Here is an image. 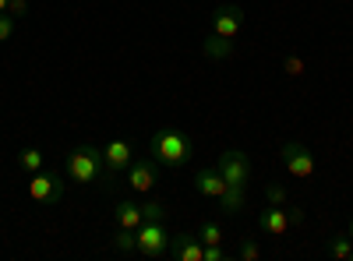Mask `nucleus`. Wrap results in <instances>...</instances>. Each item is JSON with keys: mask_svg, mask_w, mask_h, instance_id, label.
<instances>
[{"mask_svg": "<svg viewBox=\"0 0 353 261\" xmlns=\"http://www.w3.org/2000/svg\"><path fill=\"white\" fill-rule=\"evenodd\" d=\"M141 219L145 222H163L166 219V205H163V201H145V205H141Z\"/></svg>", "mask_w": 353, "mask_h": 261, "instance_id": "18", "label": "nucleus"}, {"mask_svg": "<svg viewBox=\"0 0 353 261\" xmlns=\"http://www.w3.org/2000/svg\"><path fill=\"white\" fill-rule=\"evenodd\" d=\"M279 163H283V169L290 173V177H297V180H311L314 169H318L314 152L307 149V145H301V141H283Z\"/></svg>", "mask_w": 353, "mask_h": 261, "instance_id": "3", "label": "nucleus"}, {"mask_svg": "<svg viewBox=\"0 0 353 261\" xmlns=\"http://www.w3.org/2000/svg\"><path fill=\"white\" fill-rule=\"evenodd\" d=\"M149 152H152V159H156L159 166L181 169V166H188L191 156H194V141H191L188 131L163 124V127H156V131L149 134Z\"/></svg>", "mask_w": 353, "mask_h": 261, "instance_id": "1", "label": "nucleus"}, {"mask_svg": "<svg viewBox=\"0 0 353 261\" xmlns=\"http://www.w3.org/2000/svg\"><path fill=\"white\" fill-rule=\"evenodd\" d=\"M269 201H272V205H290V201H286V191H283L279 184H269Z\"/></svg>", "mask_w": 353, "mask_h": 261, "instance_id": "25", "label": "nucleus"}, {"mask_svg": "<svg viewBox=\"0 0 353 261\" xmlns=\"http://www.w3.org/2000/svg\"><path fill=\"white\" fill-rule=\"evenodd\" d=\"M205 53H209V56H226V53H233V43L209 36V39H205Z\"/></svg>", "mask_w": 353, "mask_h": 261, "instance_id": "20", "label": "nucleus"}, {"mask_svg": "<svg viewBox=\"0 0 353 261\" xmlns=\"http://www.w3.org/2000/svg\"><path fill=\"white\" fill-rule=\"evenodd\" d=\"M18 166L28 173V177H32V173H39V169H43V152L36 149V145H28V149H21V152H18Z\"/></svg>", "mask_w": 353, "mask_h": 261, "instance_id": "15", "label": "nucleus"}, {"mask_svg": "<svg viewBox=\"0 0 353 261\" xmlns=\"http://www.w3.org/2000/svg\"><path fill=\"white\" fill-rule=\"evenodd\" d=\"M237 258H241V261H258V258H261V247H258V240L244 237V240H241V247H237Z\"/></svg>", "mask_w": 353, "mask_h": 261, "instance_id": "21", "label": "nucleus"}, {"mask_svg": "<svg viewBox=\"0 0 353 261\" xmlns=\"http://www.w3.org/2000/svg\"><path fill=\"white\" fill-rule=\"evenodd\" d=\"M205 261H226L223 244H205Z\"/></svg>", "mask_w": 353, "mask_h": 261, "instance_id": "24", "label": "nucleus"}, {"mask_svg": "<svg viewBox=\"0 0 353 261\" xmlns=\"http://www.w3.org/2000/svg\"><path fill=\"white\" fill-rule=\"evenodd\" d=\"M113 219H117V226H121V229H138L145 222L138 201H121V205L113 209Z\"/></svg>", "mask_w": 353, "mask_h": 261, "instance_id": "13", "label": "nucleus"}, {"mask_svg": "<svg viewBox=\"0 0 353 261\" xmlns=\"http://www.w3.org/2000/svg\"><path fill=\"white\" fill-rule=\"evenodd\" d=\"M64 173H68L71 184H96L106 173L103 149H96V145H74L64 159Z\"/></svg>", "mask_w": 353, "mask_h": 261, "instance_id": "2", "label": "nucleus"}, {"mask_svg": "<svg viewBox=\"0 0 353 261\" xmlns=\"http://www.w3.org/2000/svg\"><path fill=\"white\" fill-rule=\"evenodd\" d=\"M283 67H286V74H290V78H301V74H304V61H301L297 53H290L286 61H283Z\"/></svg>", "mask_w": 353, "mask_h": 261, "instance_id": "22", "label": "nucleus"}, {"mask_svg": "<svg viewBox=\"0 0 353 261\" xmlns=\"http://www.w3.org/2000/svg\"><path fill=\"white\" fill-rule=\"evenodd\" d=\"M103 163H106V177H121V173L134 163V149H131V141L124 138H113L103 145Z\"/></svg>", "mask_w": 353, "mask_h": 261, "instance_id": "9", "label": "nucleus"}, {"mask_svg": "<svg viewBox=\"0 0 353 261\" xmlns=\"http://www.w3.org/2000/svg\"><path fill=\"white\" fill-rule=\"evenodd\" d=\"M198 240H201V244H223V229H219V222H201Z\"/></svg>", "mask_w": 353, "mask_h": 261, "instance_id": "19", "label": "nucleus"}, {"mask_svg": "<svg viewBox=\"0 0 353 261\" xmlns=\"http://www.w3.org/2000/svg\"><path fill=\"white\" fill-rule=\"evenodd\" d=\"M350 240H353V219H350Z\"/></svg>", "mask_w": 353, "mask_h": 261, "instance_id": "28", "label": "nucleus"}, {"mask_svg": "<svg viewBox=\"0 0 353 261\" xmlns=\"http://www.w3.org/2000/svg\"><path fill=\"white\" fill-rule=\"evenodd\" d=\"M226 187H230V184L223 180L219 169H201L198 177H194V191H198L201 198H219Z\"/></svg>", "mask_w": 353, "mask_h": 261, "instance_id": "12", "label": "nucleus"}, {"mask_svg": "<svg viewBox=\"0 0 353 261\" xmlns=\"http://www.w3.org/2000/svg\"><path fill=\"white\" fill-rule=\"evenodd\" d=\"M134 237H138V254L141 258H166L170 254V229H166V219L163 222H141L134 229Z\"/></svg>", "mask_w": 353, "mask_h": 261, "instance_id": "4", "label": "nucleus"}, {"mask_svg": "<svg viewBox=\"0 0 353 261\" xmlns=\"http://www.w3.org/2000/svg\"><path fill=\"white\" fill-rule=\"evenodd\" d=\"M113 251H121V254H138V237H134V229H121L117 226V237L110 240Z\"/></svg>", "mask_w": 353, "mask_h": 261, "instance_id": "16", "label": "nucleus"}, {"mask_svg": "<svg viewBox=\"0 0 353 261\" xmlns=\"http://www.w3.org/2000/svg\"><path fill=\"white\" fill-rule=\"evenodd\" d=\"M124 177H128V187L138 191V194H149L156 184H159V163L152 156H134V163L124 169Z\"/></svg>", "mask_w": 353, "mask_h": 261, "instance_id": "6", "label": "nucleus"}, {"mask_svg": "<svg viewBox=\"0 0 353 261\" xmlns=\"http://www.w3.org/2000/svg\"><path fill=\"white\" fill-rule=\"evenodd\" d=\"M14 36V18L11 14H0V43H8Z\"/></svg>", "mask_w": 353, "mask_h": 261, "instance_id": "23", "label": "nucleus"}, {"mask_svg": "<svg viewBox=\"0 0 353 261\" xmlns=\"http://www.w3.org/2000/svg\"><path fill=\"white\" fill-rule=\"evenodd\" d=\"M216 169L223 173V180L233 184V187H248V180H251V159H248L241 149H226V152H219Z\"/></svg>", "mask_w": 353, "mask_h": 261, "instance_id": "5", "label": "nucleus"}, {"mask_svg": "<svg viewBox=\"0 0 353 261\" xmlns=\"http://www.w3.org/2000/svg\"><path fill=\"white\" fill-rule=\"evenodd\" d=\"M8 4H11V0H0V14H8Z\"/></svg>", "mask_w": 353, "mask_h": 261, "instance_id": "27", "label": "nucleus"}, {"mask_svg": "<svg viewBox=\"0 0 353 261\" xmlns=\"http://www.w3.org/2000/svg\"><path fill=\"white\" fill-rule=\"evenodd\" d=\"M216 201H219L223 216H237V212H244V187H233V184H230Z\"/></svg>", "mask_w": 353, "mask_h": 261, "instance_id": "14", "label": "nucleus"}, {"mask_svg": "<svg viewBox=\"0 0 353 261\" xmlns=\"http://www.w3.org/2000/svg\"><path fill=\"white\" fill-rule=\"evenodd\" d=\"M329 254L332 258H339V261H350V254H353V240L350 237H329Z\"/></svg>", "mask_w": 353, "mask_h": 261, "instance_id": "17", "label": "nucleus"}, {"mask_svg": "<svg viewBox=\"0 0 353 261\" xmlns=\"http://www.w3.org/2000/svg\"><path fill=\"white\" fill-rule=\"evenodd\" d=\"M170 258L173 261H205V244L198 233H176L170 237Z\"/></svg>", "mask_w": 353, "mask_h": 261, "instance_id": "11", "label": "nucleus"}, {"mask_svg": "<svg viewBox=\"0 0 353 261\" xmlns=\"http://www.w3.org/2000/svg\"><path fill=\"white\" fill-rule=\"evenodd\" d=\"M61 187H64V177L53 169H39L28 180V194H32V201H43V205H57L61 201Z\"/></svg>", "mask_w": 353, "mask_h": 261, "instance_id": "8", "label": "nucleus"}, {"mask_svg": "<svg viewBox=\"0 0 353 261\" xmlns=\"http://www.w3.org/2000/svg\"><path fill=\"white\" fill-rule=\"evenodd\" d=\"M241 25H244V8L241 4H223V8H216V14L209 21V36L233 43L237 32H241Z\"/></svg>", "mask_w": 353, "mask_h": 261, "instance_id": "7", "label": "nucleus"}, {"mask_svg": "<svg viewBox=\"0 0 353 261\" xmlns=\"http://www.w3.org/2000/svg\"><path fill=\"white\" fill-rule=\"evenodd\" d=\"M290 226H293V219H290V205H269L261 216H258V229L265 237H286L290 233Z\"/></svg>", "mask_w": 353, "mask_h": 261, "instance_id": "10", "label": "nucleus"}, {"mask_svg": "<svg viewBox=\"0 0 353 261\" xmlns=\"http://www.w3.org/2000/svg\"><path fill=\"white\" fill-rule=\"evenodd\" d=\"M8 14H11V18H25V14H28V0H11Z\"/></svg>", "mask_w": 353, "mask_h": 261, "instance_id": "26", "label": "nucleus"}]
</instances>
